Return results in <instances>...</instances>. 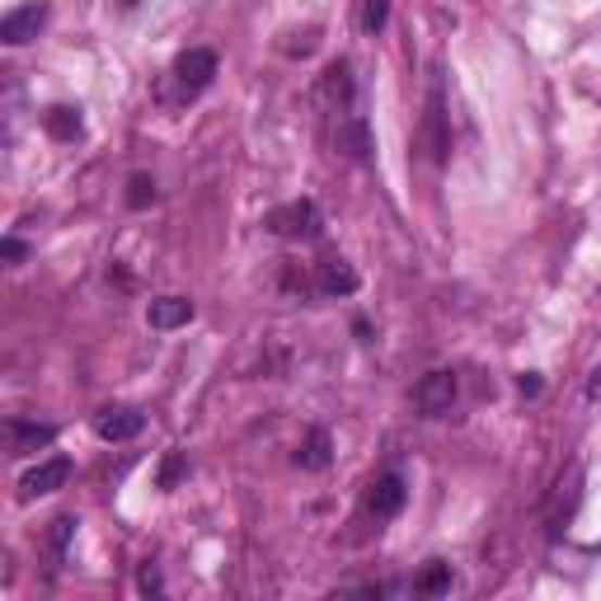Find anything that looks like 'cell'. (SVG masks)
<instances>
[{
  "label": "cell",
  "mask_w": 601,
  "mask_h": 601,
  "mask_svg": "<svg viewBox=\"0 0 601 601\" xmlns=\"http://www.w3.org/2000/svg\"><path fill=\"white\" fill-rule=\"evenodd\" d=\"M456 395H461V381H456V371H427V376L413 385V405H419L423 419H447L456 409Z\"/></svg>",
  "instance_id": "1"
},
{
  "label": "cell",
  "mask_w": 601,
  "mask_h": 601,
  "mask_svg": "<svg viewBox=\"0 0 601 601\" xmlns=\"http://www.w3.org/2000/svg\"><path fill=\"white\" fill-rule=\"evenodd\" d=\"M268 231L282 235V240H315L320 235V212H315L310 197L287 203V207H273L268 212Z\"/></svg>",
  "instance_id": "2"
},
{
  "label": "cell",
  "mask_w": 601,
  "mask_h": 601,
  "mask_svg": "<svg viewBox=\"0 0 601 601\" xmlns=\"http://www.w3.org/2000/svg\"><path fill=\"white\" fill-rule=\"evenodd\" d=\"M212 80H217V52L212 48H189L175 62V85H179L183 99H197Z\"/></svg>",
  "instance_id": "3"
},
{
  "label": "cell",
  "mask_w": 601,
  "mask_h": 601,
  "mask_svg": "<svg viewBox=\"0 0 601 601\" xmlns=\"http://www.w3.org/2000/svg\"><path fill=\"white\" fill-rule=\"evenodd\" d=\"M334 146H338V155H348L353 165L371 161V132H367V118L357 108L334 113Z\"/></svg>",
  "instance_id": "4"
},
{
  "label": "cell",
  "mask_w": 601,
  "mask_h": 601,
  "mask_svg": "<svg viewBox=\"0 0 601 601\" xmlns=\"http://www.w3.org/2000/svg\"><path fill=\"white\" fill-rule=\"evenodd\" d=\"M42 20H48V5H42V0H28V5L10 10L5 20H0V42H5V48H24L28 38H38Z\"/></svg>",
  "instance_id": "5"
},
{
  "label": "cell",
  "mask_w": 601,
  "mask_h": 601,
  "mask_svg": "<svg viewBox=\"0 0 601 601\" xmlns=\"http://www.w3.org/2000/svg\"><path fill=\"white\" fill-rule=\"evenodd\" d=\"M405 498H409L405 479H399V475H376V479H371V489H367V512L376 522H391V517H399Z\"/></svg>",
  "instance_id": "6"
},
{
  "label": "cell",
  "mask_w": 601,
  "mask_h": 601,
  "mask_svg": "<svg viewBox=\"0 0 601 601\" xmlns=\"http://www.w3.org/2000/svg\"><path fill=\"white\" fill-rule=\"evenodd\" d=\"M66 479H71V461H66V456H48V461L34 465V470H28V475L20 479V498H42V494H56Z\"/></svg>",
  "instance_id": "7"
},
{
  "label": "cell",
  "mask_w": 601,
  "mask_h": 601,
  "mask_svg": "<svg viewBox=\"0 0 601 601\" xmlns=\"http://www.w3.org/2000/svg\"><path fill=\"white\" fill-rule=\"evenodd\" d=\"M423 132H427V155L442 165V161H447V151H451L447 104H442V80H433V90H427V123H423Z\"/></svg>",
  "instance_id": "8"
},
{
  "label": "cell",
  "mask_w": 601,
  "mask_h": 601,
  "mask_svg": "<svg viewBox=\"0 0 601 601\" xmlns=\"http://www.w3.org/2000/svg\"><path fill=\"white\" fill-rule=\"evenodd\" d=\"M141 427H146V419H141L137 409H127V405H113V409H99L94 413V433L104 437V442H132Z\"/></svg>",
  "instance_id": "9"
},
{
  "label": "cell",
  "mask_w": 601,
  "mask_h": 601,
  "mask_svg": "<svg viewBox=\"0 0 601 601\" xmlns=\"http://www.w3.org/2000/svg\"><path fill=\"white\" fill-rule=\"evenodd\" d=\"M329 113H343V108H357V85H353V66L348 62H334L324 71V85H320Z\"/></svg>",
  "instance_id": "10"
},
{
  "label": "cell",
  "mask_w": 601,
  "mask_h": 601,
  "mask_svg": "<svg viewBox=\"0 0 601 601\" xmlns=\"http://www.w3.org/2000/svg\"><path fill=\"white\" fill-rule=\"evenodd\" d=\"M56 442V427L52 423H24V419H10V451L14 456H38L42 447Z\"/></svg>",
  "instance_id": "11"
},
{
  "label": "cell",
  "mask_w": 601,
  "mask_h": 601,
  "mask_svg": "<svg viewBox=\"0 0 601 601\" xmlns=\"http://www.w3.org/2000/svg\"><path fill=\"white\" fill-rule=\"evenodd\" d=\"M146 320H151V329H161V334H169V329H183V324L193 320V300L189 296H161V300H151Z\"/></svg>",
  "instance_id": "12"
},
{
  "label": "cell",
  "mask_w": 601,
  "mask_h": 601,
  "mask_svg": "<svg viewBox=\"0 0 601 601\" xmlns=\"http://www.w3.org/2000/svg\"><path fill=\"white\" fill-rule=\"evenodd\" d=\"M578 498H583V465L568 470V475L560 479V489H554V503H550V526H560V522L574 517Z\"/></svg>",
  "instance_id": "13"
},
{
  "label": "cell",
  "mask_w": 601,
  "mask_h": 601,
  "mask_svg": "<svg viewBox=\"0 0 601 601\" xmlns=\"http://www.w3.org/2000/svg\"><path fill=\"white\" fill-rule=\"evenodd\" d=\"M329 461H334V442H329L324 427H310L306 442H300V451H296V465L300 470H329Z\"/></svg>",
  "instance_id": "14"
},
{
  "label": "cell",
  "mask_w": 601,
  "mask_h": 601,
  "mask_svg": "<svg viewBox=\"0 0 601 601\" xmlns=\"http://www.w3.org/2000/svg\"><path fill=\"white\" fill-rule=\"evenodd\" d=\"M320 292L324 296H353L357 292V273L343 259H324L320 264Z\"/></svg>",
  "instance_id": "15"
},
{
  "label": "cell",
  "mask_w": 601,
  "mask_h": 601,
  "mask_svg": "<svg viewBox=\"0 0 601 601\" xmlns=\"http://www.w3.org/2000/svg\"><path fill=\"white\" fill-rule=\"evenodd\" d=\"M42 127H48V137H56V141H76L85 123H80V108L56 104V108L42 113Z\"/></svg>",
  "instance_id": "16"
},
{
  "label": "cell",
  "mask_w": 601,
  "mask_h": 601,
  "mask_svg": "<svg viewBox=\"0 0 601 601\" xmlns=\"http://www.w3.org/2000/svg\"><path fill=\"white\" fill-rule=\"evenodd\" d=\"M413 592H427V597H442V592H451V564L433 560V564H427L419 578H413Z\"/></svg>",
  "instance_id": "17"
},
{
  "label": "cell",
  "mask_w": 601,
  "mask_h": 601,
  "mask_svg": "<svg viewBox=\"0 0 601 601\" xmlns=\"http://www.w3.org/2000/svg\"><path fill=\"white\" fill-rule=\"evenodd\" d=\"M385 20H391V0H362V14H357V24H362V34L376 38Z\"/></svg>",
  "instance_id": "18"
},
{
  "label": "cell",
  "mask_w": 601,
  "mask_h": 601,
  "mask_svg": "<svg viewBox=\"0 0 601 601\" xmlns=\"http://www.w3.org/2000/svg\"><path fill=\"white\" fill-rule=\"evenodd\" d=\"M151 203H155V179L151 175H132V179H127V207L146 212Z\"/></svg>",
  "instance_id": "19"
},
{
  "label": "cell",
  "mask_w": 601,
  "mask_h": 601,
  "mask_svg": "<svg viewBox=\"0 0 601 601\" xmlns=\"http://www.w3.org/2000/svg\"><path fill=\"white\" fill-rule=\"evenodd\" d=\"M71 536H76V517H56V522H52V560H56V564L66 560Z\"/></svg>",
  "instance_id": "20"
},
{
  "label": "cell",
  "mask_w": 601,
  "mask_h": 601,
  "mask_svg": "<svg viewBox=\"0 0 601 601\" xmlns=\"http://www.w3.org/2000/svg\"><path fill=\"white\" fill-rule=\"evenodd\" d=\"M137 588L146 592V597H161V592H165V583H161V568H155V564H141V578H137Z\"/></svg>",
  "instance_id": "21"
},
{
  "label": "cell",
  "mask_w": 601,
  "mask_h": 601,
  "mask_svg": "<svg viewBox=\"0 0 601 601\" xmlns=\"http://www.w3.org/2000/svg\"><path fill=\"white\" fill-rule=\"evenodd\" d=\"M179 475H189V461H183V456L175 451V456L165 461V470H161V489H169V484H175Z\"/></svg>",
  "instance_id": "22"
},
{
  "label": "cell",
  "mask_w": 601,
  "mask_h": 601,
  "mask_svg": "<svg viewBox=\"0 0 601 601\" xmlns=\"http://www.w3.org/2000/svg\"><path fill=\"white\" fill-rule=\"evenodd\" d=\"M0 254H5V264H20L24 259V240H14V235H5V245H0Z\"/></svg>",
  "instance_id": "23"
},
{
  "label": "cell",
  "mask_w": 601,
  "mask_h": 601,
  "mask_svg": "<svg viewBox=\"0 0 601 601\" xmlns=\"http://www.w3.org/2000/svg\"><path fill=\"white\" fill-rule=\"evenodd\" d=\"M517 385H522V395H540V381L536 376H522Z\"/></svg>",
  "instance_id": "24"
},
{
  "label": "cell",
  "mask_w": 601,
  "mask_h": 601,
  "mask_svg": "<svg viewBox=\"0 0 601 601\" xmlns=\"http://www.w3.org/2000/svg\"><path fill=\"white\" fill-rule=\"evenodd\" d=\"M588 399H601V371H597V376L588 381Z\"/></svg>",
  "instance_id": "25"
}]
</instances>
